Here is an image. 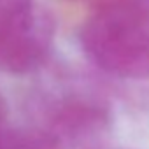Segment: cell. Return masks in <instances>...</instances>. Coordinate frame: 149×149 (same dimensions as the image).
<instances>
[{"mask_svg": "<svg viewBox=\"0 0 149 149\" xmlns=\"http://www.w3.org/2000/svg\"><path fill=\"white\" fill-rule=\"evenodd\" d=\"M84 53L119 77H149V9L132 0H112L95 9L79 33Z\"/></svg>", "mask_w": 149, "mask_h": 149, "instance_id": "cell-1", "label": "cell"}, {"mask_svg": "<svg viewBox=\"0 0 149 149\" xmlns=\"http://www.w3.org/2000/svg\"><path fill=\"white\" fill-rule=\"evenodd\" d=\"M53 40L51 19L37 7L0 23V70L26 74L44 63Z\"/></svg>", "mask_w": 149, "mask_h": 149, "instance_id": "cell-2", "label": "cell"}, {"mask_svg": "<svg viewBox=\"0 0 149 149\" xmlns=\"http://www.w3.org/2000/svg\"><path fill=\"white\" fill-rule=\"evenodd\" d=\"M0 149H53V146L37 133H11L6 140H0Z\"/></svg>", "mask_w": 149, "mask_h": 149, "instance_id": "cell-3", "label": "cell"}, {"mask_svg": "<svg viewBox=\"0 0 149 149\" xmlns=\"http://www.w3.org/2000/svg\"><path fill=\"white\" fill-rule=\"evenodd\" d=\"M35 7L33 0H0V23L16 18Z\"/></svg>", "mask_w": 149, "mask_h": 149, "instance_id": "cell-4", "label": "cell"}, {"mask_svg": "<svg viewBox=\"0 0 149 149\" xmlns=\"http://www.w3.org/2000/svg\"><path fill=\"white\" fill-rule=\"evenodd\" d=\"M6 112H7V105H6V100H4L2 93H0V123H2V119L6 118Z\"/></svg>", "mask_w": 149, "mask_h": 149, "instance_id": "cell-5", "label": "cell"}, {"mask_svg": "<svg viewBox=\"0 0 149 149\" xmlns=\"http://www.w3.org/2000/svg\"><path fill=\"white\" fill-rule=\"evenodd\" d=\"M79 2H86V4H90L91 7H95V9H97V7H100V6L105 2V0H79Z\"/></svg>", "mask_w": 149, "mask_h": 149, "instance_id": "cell-6", "label": "cell"}]
</instances>
